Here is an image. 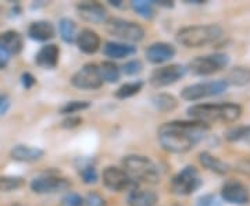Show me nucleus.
Segmentation results:
<instances>
[{
	"mask_svg": "<svg viewBox=\"0 0 250 206\" xmlns=\"http://www.w3.org/2000/svg\"><path fill=\"white\" fill-rule=\"evenodd\" d=\"M210 130L202 121H170L159 128V142L170 153H187L200 142Z\"/></svg>",
	"mask_w": 250,
	"mask_h": 206,
	"instance_id": "1",
	"label": "nucleus"
},
{
	"mask_svg": "<svg viewBox=\"0 0 250 206\" xmlns=\"http://www.w3.org/2000/svg\"><path fill=\"white\" fill-rule=\"evenodd\" d=\"M188 114L196 121L210 123H235L242 116V106L236 103H203L188 109Z\"/></svg>",
	"mask_w": 250,
	"mask_h": 206,
	"instance_id": "2",
	"label": "nucleus"
},
{
	"mask_svg": "<svg viewBox=\"0 0 250 206\" xmlns=\"http://www.w3.org/2000/svg\"><path fill=\"white\" fill-rule=\"evenodd\" d=\"M223 32V28L218 24L192 25L181 28L177 32V41L185 47H203L218 41Z\"/></svg>",
	"mask_w": 250,
	"mask_h": 206,
	"instance_id": "3",
	"label": "nucleus"
},
{
	"mask_svg": "<svg viewBox=\"0 0 250 206\" xmlns=\"http://www.w3.org/2000/svg\"><path fill=\"white\" fill-rule=\"evenodd\" d=\"M123 169L136 183L157 184L160 181V173L157 166L149 158L142 155H128L123 159Z\"/></svg>",
	"mask_w": 250,
	"mask_h": 206,
	"instance_id": "4",
	"label": "nucleus"
},
{
	"mask_svg": "<svg viewBox=\"0 0 250 206\" xmlns=\"http://www.w3.org/2000/svg\"><path fill=\"white\" fill-rule=\"evenodd\" d=\"M106 31L110 35L124 42H141L145 38V29L142 25L136 24L134 21L124 20V18L113 17L106 21Z\"/></svg>",
	"mask_w": 250,
	"mask_h": 206,
	"instance_id": "5",
	"label": "nucleus"
},
{
	"mask_svg": "<svg viewBox=\"0 0 250 206\" xmlns=\"http://www.w3.org/2000/svg\"><path fill=\"white\" fill-rule=\"evenodd\" d=\"M227 90H228V84L225 80L197 82V84L188 85L181 91V98L188 102H196L200 99L218 96Z\"/></svg>",
	"mask_w": 250,
	"mask_h": 206,
	"instance_id": "6",
	"label": "nucleus"
},
{
	"mask_svg": "<svg viewBox=\"0 0 250 206\" xmlns=\"http://www.w3.org/2000/svg\"><path fill=\"white\" fill-rule=\"evenodd\" d=\"M229 64V57L225 53L197 56L188 64V69L195 75H211L224 70Z\"/></svg>",
	"mask_w": 250,
	"mask_h": 206,
	"instance_id": "7",
	"label": "nucleus"
},
{
	"mask_svg": "<svg viewBox=\"0 0 250 206\" xmlns=\"http://www.w3.org/2000/svg\"><path fill=\"white\" fill-rule=\"evenodd\" d=\"M202 187V179L196 167L187 166L171 180V191L175 195L187 197Z\"/></svg>",
	"mask_w": 250,
	"mask_h": 206,
	"instance_id": "8",
	"label": "nucleus"
},
{
	"mask_svg": "<svg viewBox=\"0 0 250 206\" xmlns=\"http://www.w3.org/2000/svg\"><path fill=\"white\" fill-rule=\"evenodd\" d=\"M71 84L72 87H75L78 90H99L103 85V78H102L98 64H85L78 71L74 72V75L71 77Z\"/></svg>",
	"mask_w": 250,
	"mask_h": 206,
	"instance_id": "9",
	"label": "nucleus"
},
{
	"mask_svg": "<svg viewBox=\"0 0 250 206\" xmlns=\"http://www.w3.org/2000/svg\"><path fill=\"white\" fill-rule=\"evenodd\" d=\"M103 184L110 191L121 192L125 189H135L136 181L129 177V174L116 166H108L103 170Z\"/></svg>",
	"mask_w": 250,
	"mask_h": 206,
	"instance_id": "10",
	"label": "nucleus"
},
{
	"mask_svg": "<svg viewBox=\"0 0 250 206\" xmlns=\"http://www.w3.org/2000/svg\"><path fill=\"white\" fill-rule=\"evenodd\" d=\"M187 67L182 64H170V66L159 67L152 72L149 82L154 88L168 87V85L178 82L187 74Z\"/></svg>",
	"mask_w": 250,
	"mask_h": 206,
	"instance_id": "11",
	"label": "nucleus"
},
{
	"mask_svg": "<svg viewBox=\"0 0 250 206\" xmlns=\"http://www.w3.org/2000/svg\"><path fill=\"white\" fill-rule=\"evenodd\" d=\"M70 187H71V183L68 180L60 176H53V174L36 177L31 183V189L35 194H54V192L67 191L70 189Z\"/></svg>",
	"mask_w": 250,
	"mask_h": 206,
	"instance_id": "12",
	"label": "nucleus"
},
{
	"mask_svg": "<svg viewBox=\"0 0 250 206\" xmlns=\"http://www.w3.org/2000/svg\"><path fill=\"white\" fill-rule=\"evenodd\" d=\"M221 197L225 202L232 205H245L250 201V192L245 184L236 180L227 181L221 188Z\"/></svg>",
	"mask_w": 250,
	"mask_h": 206,
	"instance_id": "13",
	"label": "nucleus"
},
{
	"mask_svg": "<svg viewBox=\"0 0 250 206\" xmlns=\"http://www.w3.org/2000/svg\"><path fill=\"white\" fill-rule=\"evenodd\" d=\"M77 11L83 21L90 24H106L108 20L107 9L98 1H86L77 6Z\"/></svg>",
	"mask_w": 250,
	"mask_h": 206,
	"instance_id": "14",
	"label": "nucleus"
},
{
	"mask_svg": "<svg viewBox=\"0 0 250 206\" xmlns=\"http://www.w3.org/2000/svg\"><path fill=\"white\" fill-rule=\"evenodd\" d=\"M177 53L175 47L166 42H156L146 49L145 56L152 64H161L171 60Z\"/></svg>",
	"mask_w": 250,
	"mask_h": 206,
	"instance_id": "15",
	"label": "nucleus"
},
{
	"mask_svg": "<svg viewBox=\"0 0 250 206\" xmlns=\"http://www.w3.org/2000/svg\"><path fill=\"white\" fill-rule=\"evenodd\" d=\"M59 59H60V49H59V46L49 44V45L43 46L36 53L35 63L39 67H42V69L52 70V69H56V66L59 64Z\"/></svg>",
	"mask_w": 250,
	"mask_h": 206,
	"instance_id": "16",
	"label": "nucleus"
},
{
	"mask_svg": "<svg viewBox=\"0 0 250 206\" xmlns=\"http://www.w3.org/2000/svg\"><path fill=\"white\" fill-rule=\"evenodd\" d=\"M100 44H102V41H100L98 32L92 31L89 28L82 29L77 38V45L80 47V50L86 54L96 53L100 49Z\"/></svg>",
	"mask_w": 250,
	"mask_h": 206,
	"instance_id": "17",
	"label": "nucleus"
},
{
	"mask_svg": "<svg viewBox=\"0 0 250 206\" xmlns=\"http://www.w3.org/2000/svg\"><path fill=\"white\" fill-rule=\"evenodd\" d=\"M45 152L41 148H35V146H29V145H16L10 156L13 160L22 161V163H32V161L41 160L43 158Z\"/></svg>",
	"mask_w": 250,
	"mask_h": 206,
	"instance_id": "18",
	"label": "nucleus"
},
{
	"mask_svg": "<svg viewBox=\"0 0 250 206\" xmlns=\"http://www.w3.org/2000/svg\"><path fill=\"white\" fill-rule=\"evenodd\" d=\"M28 35L31 39L38 41V42H47L53 39L56 35V28L50 21H35L28 28Z\"/></svg>",
	"mask_w": 250,
	"mask_h": 206,
	"instance_id": "19",
	"label": "nucleus"
},
{
	"mask_svg": "<svg viewBox=\"0 0 250 206\" xmlns=\"http://www.w3.org/2000/svg\"><path fill=\"white\" fill-rule=\"evenodd\" d=\"M0 46L11 56V54H20L24 46V39L17 31H6L0 34Z\"/></svg>",
	"mask_w": 250,
	"mask_h": 206,
	"instance_id": "20",
	"label": "nucleus"
},
{
	"mask_svg": "<svg viewBox=\"0 0 250 206\" xmlns=\"http://www.w3.org/2000/svg\"><path fill=\"white\" fill-rule=\"evenodd\" d=\"M159 201V197L154 191L149 189H132L128 195V205L129 206H154Z\"/></svg>",
	"mask_w": 250,
	"mask_h": 206,
	"instance_id": "21",
	"label": "nucleus"
},
{
	"mask_svg": "<svg viewBox=\"0 0 250 206\" xmlns=\"http://www.w3.org/2000/svg\"><path fill=\"white\" fill-rule=\"evenodd\" d=\"M199 161L202 163V166L206 167L207 170L213 171V173L220 174V176H224V174H227L228 171L231 170V167H229L228 163H225V161L221 160L220 158L211 155L210 152L200 153V155H199Z\"/></svg>",
	"mask_w": 250,
	"mask_h": 206,
	"instance_id": "22",
	"label": "nucleus"
},
{
	"mask_svg": "<svg viewBox=\"0 0 250 206\" xmlns=\"http://www.w3.org/2000/svg\"><path fill=\"white\" fill-rule=\"evenodd\" d=\"M103 53L110 59H124L136 53V46L121 42H107L103 46Z\"/></svg>",
	"mask_w": 250,
	"mask_h": 206,
	"instance_id": "23",
	"label": "nucleus"
},
{
	"mask_svg": "<svg viewBox=\"0 0 250 206\" xmlns=\"http://www.w3.org/2000/svg\"><path fill=\"white\" fill-rule=\"evenodd\" d=\"M227 84L235 85V87H245L250 84V67H233L232 70H229L227 75Z\"/></svg>",
	"mask_w": 250,
	"mask_h": 206,
	"instance_id": "24",
	"label": "nucleus"
},
{
	"mask_svg": "<svg viewBox=\"0 0 250 206\" xmlns=\"http://www.w3.org/2000/svg\"><path fill=\"white\" fill-rule=\"evenodd\" d=\"M152 103L154 108L163 113H170L178 108V100L171 93H157L152 98Z\"/></svg>",
	"mask_w": 250,
	"mask_h": 206,
	"instance_id": "25",
	"label": "nucleus"
},
{
	"mask_svg": "<svg viewBox=\"0 0 250 206\" xmlns=\"http://www.w3.org/2000/svg\"><path fill=\"white\" fill-rule=\"evenodd\" d=\"M59 34L65 44H74L77 42V24L70 18H62L59 23Z\"/></svg>",
	"mask_w": 250,
	"mask_h": 206,
	"instance_id": "26",
	"label": "nucleus"
},
{
	"mask_svg": "<svg viewBox=\"0 0 250 206\" xmlns=\"http://www.w3.org/2000/svg\"><path fill=\"white\" fill-rule=\"evenodd\" d=\"M99 69H100L103 82L106 81L108 84H114V82H118L121 77V70L114 62H103L99 66Z\"/></svg>",
	"mask_w": 250,
	"mask_h": 206,
	"instance_id": "27",
	"label": "nucleus"
},
{
	"mask_svg": "<svg viewBox=\"0 0 250 206\" xmlns=\"http://www.w3.org/2000/svg\"><path fill=\"white\" fill-rule=\"evenodd\" d=\"M143 88L142 81H134V82H126L124 85H121L118 90L116 91L114 96L117 99H128L132 98L135 95H138Z\"/></svg>",
	"mask_w": 250,
	"mask_h": 206,
	"instance_id": "28",
	"label": "nucleus"
},
{
	"mask_svg": "<svg viewBox=\"0 0 250 206\" xmlns=\"http://www.w3.org/2000/svg\"><path fill=\"white\" fill-rule=\"evenodd\" d=\"M225 138L229 142L250 143V126L235 127L225 134Z\"/></svg>",
	"mask_w": 250,
	"mask_h": 206,
	"instance_id": "29",
	"label": "nucleus"
},
{
	"mask_svg": "<svg viewBox=\"0 0 250 206\" xmlns=\"http://www.w3.org/2000/svg\"><path fill=\"white\" fill-rule=\"evenodd\" d=\"M25 185V180L17 176H3L0 177V191L1 192H11L16 189L22 188Z\"/></svg>",
	"mask_w": 250,
	"mask_h": 206,
	"instance_id": "30",
	"label": "nucleus"
},
{
	"mask_svg": "<svg viewBox=\"0 0 250 206\" xmlns=\"http://www.w3.org/2000/svg\"><path fill=\"white\" fill-rule=\"evenodd\" d=\"M132 9L135 13H138L141 17L146 18V20H152L156 16V10H154V4L152 1H145V0H134L131 3Z\"/></svg>",
	"mask_w": 250,
	"mask_h": 206,
	"instance_id": "31",
	"label": "nucleus"
},
{
	"mask_svg": "<svg viewBox=\"0 0 250 206\" xmlns=\"http://www.w3.org/2000/svg\"><path fill=\"white\" fill-rule=\"evenodd\" d=\"M90 108L89 102L86 100H71V102H67L62 109H60V113L62 114H74V113H78L82 110H86Z\"/></svg>",
	"mask_w": 250,
	"mask_h": 206,
	"instance_id": "32",
	"label": "nucleus"
},
{
	"mask_svg": "<svg viewBox=\"0 0 250 206\" xmlns=\"http://www.w3.org/2000/svg\"><path fill=\"white\" fill-rule=\"evenodd\" d=\"M82 206H107V202L99 192L90 191L82 198Z\"/></svg>",
	"mask_w": 250,
	"mask_h": 206,
	"instance_id": "33",
	"label": "nucleus"
},
{
	"mask_svg": "<svg viewBox=\"0 0 250 206\" xmlns=\"http://www.w3.org/2000/svg\"><path fill=\"white\" fill-rule=\"evenodd\" d=\"M80 174L85 184H95L98 181V171L95 169V166H92V164L83 166L80 170Z\"/></svg>",
	"mask_w": 250,
	"mask_h": 206,
	"instance_id": "34",
	"label": "nucleus"
},
{
	"mask_svg": "<svg viewBox=\"0 0 250 206\" xmlns=\"http://www.w3.org/2000/svg\"><path fill=\"white\" fill-rule=\"evenodd\" d=\"M143 70V64L141 60H129L123 66V72L125 75H136Z\"/></svg>",
	"mask_w": 250,
	"mask_h": 206,
	"instance_id": "35",
	"label": "nucleus"
},
{
	"mask_svg": "<svg viewBox=\"0 0 250 206\" xmlns=\"http://www.w3.org/2000/svg\"><path fill=\"white\" fill-rule=\"evenodd\" d=\"M196 206H223L221 201L213 194H207L197 199Z\"/></svg>",
	"mask_w": 250,
	"mask_h": 206,
	"instance_id": "36",
	"label": "nucleus"
},
{
	"mask_svg": "<svg viewBox=\"0 0 250 206\" xmlns=\"http://www.w3.org/2000/svg\"><path fill=\"white\" fill-rule=\"evenodd\" d=\"M62 205L64 206H82V197H80L75 192H68L62 198Z\"/></svg>",
	"mask_w": 250,
	"mask_h": 206,
	"instance_id": "37",
	"label": "nucleus"
},
{
	"mask_svg": "<svg viewBox=\"0 0 250 206\" xmlns=\"http://www.w3.org/2000/svg\"><path fill=\"white\" fill-rule=\"evenodd\" d=\"M11 108V99L7 93L4 92H0V117L4 116L9 109Z\"/></svg>",
	"mask_w": 250,
	"mask_h": 206,
	"instance_id": "38",
	"label": "nucleus"
},
{
	"mask_svg": "<svg viewBox=\"0 0 250 206\" xmlns=\"http://www.w3.org/2000/svg\"><path fill=\"white\" fill-rule=\"evenodd\" d=\"M82 124V118L78 116H70L67 117L65 120H62V128H75L80 127Z\"/></svg>",
	"mask_w": 250,
	"mask_h": 206,
	"instance_id": "39",
	"label": "nucleus"
},
{
	"mask_svg": "<svg viewBox=\"0 0 250 206\" xmlns=\"http://www.w3.org/2000/svg\"><path fill=\"white\" fill-rule=\"evenodd\" d=\"M235 170L245 174V176H250V160H248V159L239 160L235 164Z\"/></svg>",
	"mask_w": 250,
	"mask_h": 206,
	"instance_id": "40",
	"label": "nucleus"
},
{
	"mask_svg": "<svg viewBox=\"0 0 250 206\" xmlns=\"http://www.w3.org/2000/svg\"><path fill=\"white\" fill-rule=\"evenodd\" d=\"M21 82H22V85L29 90V88H32L34 85H35V77L32 75V74H29V72H24L22 75H21Z\"/></svg>",
	"mask_w": 250,
	"mask_h": 206,
	"instance_id": "41",
	"label": "nucleus"
},
{
	"mask_svg": "<svg viewBox=\"0 0 250 206\" xmlns=\"http://www.w3.org/2000/svg\"><path fill=\"white\" fill-rule=\"evenodd\" d=\"M10 62V54L0 46V70L6 69Z\"/></svg>",
	"mask_w": 250,
	"mask_h": 206,
	"instance_id": "42",
	"label": "nucleus"
},
{
	"mask_svg": "<svg viewBox=\"0 0 250 206\" xmlns=\"http://www.w3.org/2000/svg\"><path fill=\"white\" fill-rule=\"evenodd\" d=\"M154 6H163V7H172L174 3L172 1H167V0H159V1H152Z\"/></svg>",
	"mask_w": 250,
	"mask_h": 206,
	"instance_id": "43",
	"label": "nucleus"
}]
</instances>
